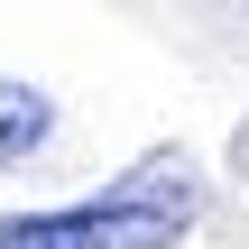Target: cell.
<instances>
[{
    "mask_svg": "<svg viewBox=\"0 0 249 249\" xmlns=\"http://www.w3.org/2000/svg\"><path fill=\"white\" fill-rule=\"evenodd\" d=\"M185 231H194V176H185V157H148L92 203L9 213L0 249H176Z\"/></svg>",
    "mask_w": 249,
    "mask_h": 249,
    "instance_id": "6da1fadb",
    "label": "cell"
},
{
    "mask_svg": "<svg viewBox=\"0 0 249 249\" xmlns=\"http://www.w3.org/2000/svg\"><path fill=\"white\" fill-rule=\"evenodd\" d=\"M46 129H55V102H46L37 83H0V176H9L18 157H37Z\"/></svg>",
    "mask_w": 249,
    "mask_h": 249,
    "instance_id": "7a4b0ae2",
    "label": "cell"
}]
</instances>
